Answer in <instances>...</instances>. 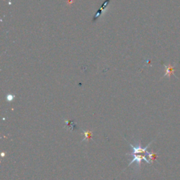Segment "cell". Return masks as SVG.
Instances as JSON below:
<instances>
[{
  "label": "cell",
  "mask_w": 180,
  "mask_h": 180,
  "mask_svg": "<svg viewBox=\"0 0 180 180\" xmlns=\"http://www.w3.org/2000/svg\"><path fill=\"white\" fill-rule=\"evenodd\" d=\"M151 144V142L149 144L148 146H146L145 148H142V147H141L140 144H138L137 146H134L133 145H132L131 144H129L130 146L132 147V149H133V151H132V153H127V155H132V154H139V153H146V154L148 155V153L149 152L147 151V149L149 148V146H150Z\"/></svg>",
  "instance_id": "obj_1"
},
{
  "label": "cell",
  "mask_w": 180,
  "mask_h": 180,
  "mask_svg": "<svg viewBox=\"0 0 180 180\" xmlns=\"http://www.w3.org/2000/svg\"><path fill=\"white\" fill-rule=\"evenodd\" d=\"M132 156H133V159L131 162H129L128 166H129L130 165H132L133 162H136V164H137V167L139 168L140 167V165H141V162H142V160H144V161H146L147 163H151V162L149 161V160L147 159V158L145 157L144 155H136V154H132L131 155Z\"/></svg>",
  "instance_id": "obj_2"
},
{
  "label": "cell",
  "mask_w": 180,
  "mask_h": 180,
  "mask_svg": "<svg viewBox=\"0 0 180 180\" xmlns=\"http://www.w3.org/2000/svg\"><path fill=\"white\" fill-rule=\"evenodd\" d=\"M175 66H176V64L172 65V64H169V65H164L165 67V74L163 75V77H170L172 75H174L177 77L176 75H175Z\"/></svg>",
  "instance_id": "obj_3"
},
{
  "label": "cell",
  "mask_w": 180,
  "mask_h": 180,
  "mask_svg": "<svg viewBox=\"0 0 180 180\" xmlns=\"http://www.w3.org/2000/svg\"><path fill=\"white\" fill-rule=\"evenodd\" d=\"M83 134L84 135V139L83 141L84 140H90V139H92V132H90V131H83Z\"/></svg>",
  "instance_id": "obj_4"
},
{
  "label": "cell",
  "mask_w": 180,
  "mask_h": 180,
  "mask_svg": "<svg viewBox=\"0 0 180 180\" xmlns=\"http://www.w3.org/2000/svg\"><path fill=\"white\" fill-rule=\"evenodd\" d=\"M150 158L151 160V162H153V160L155 159L156 156H157V153H149L148 155H147Z\"/></svg>",
  "instance_id": "obj_5"
},
{
  "label": "cell",
  "mask_w": 180,
  "mask_h": 180,
  "mask_svg": "<svg viewBox=\"0 0 180 180\" xmlns=\"http://www.w3.org/2000/svg\"><path fill=\"white\" fill-rule=\"evenodd\" d=\"M14 95H11V94H8L7 97H6V99H7V101H12L13 99H14Z\"/></svg>",
  "instance_id": "obj_6"
}]
</instances>
